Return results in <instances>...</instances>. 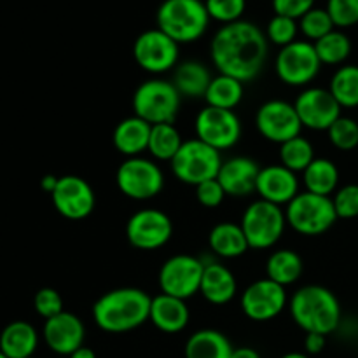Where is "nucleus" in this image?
<instances>
[{"mask_svg": "<svg viewBox=\"0 0 358 358\" xmlns=\"http://www.w3.org/2000/svg\"><path fill=\"white\" fill-rule=\"evenodd\" d=\"M212 62L219 73L241 83L254 80L268 58V37L250 21L222 24L210 44Z\"/></svg>", "mask_w": 358, "mask_h": 358, "instance_id": "1", "label": "nucleus"}, {"mask_svg": "<svg viewBox=\"0 0 358 358\" xmlns=\"http://www.w3.org/2000/svg\"><path fill=\"white\" fill-rule=\"evenodd\" d=\"M152 297L142 289H115L103 294L93 304V320L110 334H122L138 329L150 317Z\"/></svg>", "mask_w": 358, "mask_h": 358, "instance_id": "2", "label": "nucleus"}, {"mask_svg": "<svg viewBox=\"0 0 358 358\" xmlns=\"http://www.w3.org/2000/svg\"><path fill=\"white\" fill-rule=\"evenodd\" d=\"M294 322L306 334H331L341 322V306L334 292L322 285H306L297 290L289 304Z\"/></svg>", "mask_w": 358, "mask_h": 358, "instance_id": "3", "label": "nucleus"}, {"mask_svg": "<svg viewBox=\"0 0 358 358\" xmlns=\"http://www.w3.org/2000/svg\"><path fill=\"white\" fill-rule=\"evenodd\" d=\"M156 21L157 28L180 45L201 38L208 28L210 16L201 0H163Z\"/></svg>", "mask_w": 358, "mask_h": 358, "instance_id": "4", "label": "nucleus"}, {"mask_svg": "<svg viewBox=\"0 0 358 358\" xmlns=\"http://www.w3.org/2000/svg\"><path fill=\"white\" fill-rule=\"evenodd\" d=\"M180 103L182 96L177 87L164 79L145 80L133 94V112L150 126L173 124Z\"/></svg>", "mask_w": 358, "mask_h": 358, "instance_id": "5", "label": "nucleus"}, {"mask_svg": "<svg viewBox=\"0 0 358 358\" xmlns=\"http://www.w3.org/2000/svg\"><path fill=\"white\" fill-rule=\"evenodd\" d=\"M287 224L303 236H318L331 229L338 220L334 201L329 196L299 192L285 210Z\"/></svg>", "mask_w": 358, "mask_h": 358, "instance_id": "6", "label": "nucleus"}, {"mask_svg": "<svg viewBox=\"0 0 358 358\" xmlns=\"http://www.w3.org/2000/svg\"><path fill=\"white\" fill-rule=\"evenodd\" d=\"M219 150L206 145L199 138L185 140L177 156L171 159V171L180 182L187 185H199L206 180H213L222 166Z\"/></svg>", "mask_w": 358, "mask_h": 358, "instance_id": "7", "label": "nucleus"}, {"mask_svg": "<svg viewBox=\"0 0 358 358\" xmlns=\"http://www.w3.org/2000/svg\"><path fill=\"white\" fill-rule=\"evenodd\" d=\"M287 217L278 205L257 199L252 203L241 217V229L254 250H266L278 243L285 231Z\"/></svg>", "mask_w": 358, "mask_h": 358, "instance_id": "8", "label": "nucleus"}, {"mask_svg": "<svg viewBox=\"0 0 358 358\" xmlns=\"http://www.w3.org/2000/svg\"><path fill=\"white\" fill-rule=\"evenodd\" d=\"M115 184L119 191L135 201L152 199L163 191L164 177L161 168L145 157H128L115 171Z\"/></svg>", "mask_w": 358, "mask_h": 358, "instance_id": "9", "label": "nucleus"}, {"mask_svg": "<svg viewBox=\"0 0 358 358\" xmlns=\"http://www.w3.org/2000/svg\"><path fill=\"white\" fill-rule=\"evenodd\" d=\"M322 62L313 42L296 41L280 49L275 69L280 80L287 86L301 87L310 84L320 72Z\"/></svg>", "mask_w": 358, "mask_h": 358, "instance_id": "10", "label": "nucleus"}, {"mask_svg": "<svg viewBox=\"0 0 358 358\" xmlns=\"http://www.w3.org/2000/svg\"><path fill=\"white\" fill-rule=\"evenodd\" d=\"M180 48L159 28L145 30L133 44V58L140 69L149 73H164L178 63Z\"/></svg>", "mask_w": 358, "mask_h": 358, "instance_id": "11", "label": "nucleus"}, {"mask_svg": "<svg viewBox=\"0 0 358 358\" xmlns=\"http://www.w3.org/2000/svg\"><path fill=\"white\" fill-rule=\"evenodd\" d=\"M205 264L194 255H173L159 269L161 292L178 299H189L199 292Z\"/></svg>", "mask_w": 358, "mask_h": 358, "instance_id": "12", "label": "nucleus"}, {"mask_svg": "<svg viewBox=\"0 0 358 358\" xmlns=\"http://www.w3.org/2000/svg\"><path fill=\"white\" fill-rule=\"evenodd\" d=\"M196 135L215 150L231 149L241 138V122L233 110L206 105L196 117Z\"/></svg>", "mask_w": 358, "mask_h": 358, "instance_id": "13", "label": "nucleus"}, {"mask_svg": "<svg viewBox=\"0 0 358 358\" xmlns=\"http://www.w3.org/2000/svg\"><path fill=\"white\" fill-rule=\"evenodd\" d=\"M255 126L266 140L280 145L299 136L303 129L296 107L283 100H269L262 103L255 114Z\"/></svg>", "mask_w": 358, "mask_h": 358, "instance_id": "14", "label": "nucleus"}, {"mask_svg": "<svg viewBox=\"0 0 358 358\" xmlns=\"http://www.w3.org/2000/svg\"><path fill=\"white\" fill-rule=\"evenodd\" d=\"M173 224L170 217L156 208H145L133 213L126 224L128 241L138 250H157L170 241Z\"/></svg>", "mask_w": 358, "mask_h": 358, "instance_id": "15", "label": "nucleus"}, {"mask_svg": "<svg viewBox=\"0 0 358 358\" xmlns=\"http://www.w3.org/2000/svg\"><path fill=\"white\" fill-rule=\"evenodd\" d=\"M56 212L69 220H83L93 213L96 196L93 187L77 175L59 177L58 185L51 194Z\"/></svg>", "mask_w": 358, "mask_h": 358, "instance_id": "16", "label": "nucleus"}, {"mask_svg": "<svg viewBox=\"0 0 358 358\" xmlns=\"http://www.w3.org/2000/svg\"><path fill=\"white\" fill-rule=\"evenodd\" d=\"M240 306L245 317L254 322H269L278 317L287 306L285 287L269 278L254 282L241 294Z\"/></svg>", "mask_w": 358, "mask_h": 358, "instance_id": "17", "label": "nucleus"}, {"mask_svg": "<svg viewBox=\"0 0 358 358\" xmlns=\"http://www.w3.org/2000/svg\"><path fill=\"white\" fill-rule=\"evenodd\" d=\"M297 115L306 128L315 131H327L339 117L341 105L336 101L332 93L324 87H308L296 98Z\"/></svg>", "mask_w": 358, "mask_h": 358, "instance_id": "18", "label": "nucleus"}, {"mask_svg": "<svg viewBox=\"0 0 358 358\" xmlns=\"http://www.w3.org/2000/svg\"><path fill=\"white\" fill-rule=\"evenodd\" d=\"M42 334H44V341L51 348V352L62 357H70L76 350L84 346L86 329L77 315L63 311V313L45 320Z\"/></svg>", "mask_w": 358, "mask_h": 358, "instance_id": "19", "label": "nucleus"}, {"mask_svg": "<svg viewBox=\"0 0 358 358\" xmlns=\"http://www.w3.org/2000/svg\"><path fill=\"white\" fill-rule=\"evenodd\" d=\"M255 192L261 199L273 205H289L299 194V180L289 168L282 164H269L259 171Z\"/></svg>", "mask_w": 358, "mask_h": 358, "instance_id": "20", "label": "nucleus"}, {"mask_svg": "<svg viewBox=\"0 0 358 358\" xmlns=\"http://www.w3.org/2000/svg\"><path fill=\"white\" fill-rule=\"evenodd\" d=\"M259 171H261V168L250 157H231L222 163L217 180L226 191V196L245 198L255 191Z\"/></svg>", "mask_w": 358, "mask_h": 358, "instance_id": "21", "label": "nucleus"}, {"mask_svg": "<svg viewBox=\"0 0 358 358\" xmlns=\"http://www.w3.org/2000/svg\"><path fill=\"white\" fill-rule=\"evenodd\" d=\"M189 317H191V313H189V308L184 299H178V297L168 296L163 292L152 297L149 320L161 332L177 334V332L184 331L189 324Z\"/></svg>", "mask_w": 358, "mask_h": 358, "instance_id": "22", "label": "nucleus"}, {"mask_svg": "<svg viewBox=\"0 0 358 358\" xmlns=\"http://www.w3.org/2000/svg\"><path fill=\"white\" fill-rule=\"evenodd\" d=\"M238 283L233 273L222 264H205L203 271L201 287L199 294L208 301L210 304L222 306V304L231 303L236 296Z\"/></svg>", "mask_w": 358, "mask_h": 358, "instance_id": "23", "label": "nucleus"}, {"mask_svg": "<svg viewBox=\"0 0 358 358\" xmlns=\"http://www.w3.org/2000/svg\"><path fill=\"white\" fill-rule=\"evenodd\" d=\"M152 126L145 122L143 119L126 117L115 126L112 142L117 152H121L126 157H136L149 149V138Z\"/></svg>", "mask_w": 358, "mask_h": 358, "instance_id": "24", "label": "nucleus"}, {"mask_svg": "<svg viewBox=\"0 0 358 358\" xmlns=\"http://www.w3.org/2000/svg\"><path fill=\"white\" fill-rule=\"evenodd\" d=\"M37 345V331L28 322H10L0 334V352L7 358L34 357Z\"/></svg>", "mask_w": 358, "mask_h": 358, "instance_id": "25", "label": "nucleus"}, {"mask_svg": "<svg viewBox=\"0 0 358 358\" xmlns=\"http://www.w3.org/2000/svg\"><path fill=\"white\" fill-rule=\"evenodd\" d=\"M233 352L229 339L213 329L194 332L185 343V358H231Z\"/></svg>", "mask_w": 358, "mask_h": 358, "instance_id": "26", "label": "nucleus"}, {"mask_svg": "<svg viewBox=\"0 0 358 358\" xmlns=\"http://www.w3.org/2000/svg\"><path fill=\"white\" fill-rule=\"evenodd\" d=\"M212 79L210 70L199 62H184L175 66L173 86L180 96L205 98Z\"/></svg>", "mask_w": 358, "mask_h": 358, "instance_id": "27", "label": "nucleus"}, {"mask_svg": "<svg viewBox=\"0 0 358 358\" xmlns=\"http://www.w3.org/2000/svg\"><path fill=\"white\" fill-rule=\"evenodd\" d=\"M210 248L224 259H236L248 250V241L241 226L233 222H220L210 231Z\"/></svg>", "mask_w": 358, "mask_h": 358, "instance_id": "28", "label": "nucleus"}, {"mask_svg": "<svg viewBox=\"0 0 358 358\" xmlns=\"http://www.w3.org/2000/svg\"><path fill=\"white\" fill-rule=\"evenodd\" d=\"M243 83L234 77L224 76L219 73L217 77H213L212 83H210L208 91L205 94L206 105L217 108H226V110H233L243 100Z\"/></svg>", "mask_w": 358, "mask_h": 358, "instance_id": "29", "label": "nucleus"}, {"mask_svg": "<svg viewBox=\"0 0 358 358\" xmlns=\"http://www.w3.org/2000/svg\"><path fill=\"white\" fill-rule=\"evenodd\" d=\"M304 185L308 192H313L318 196H329L338 189L339 171L338 166L331 159H313V163L303 171Z\"/></svg>", "mask_w": 358, "mask_h": 358, "instance_id": "30", "label": "nucleus"}, {"mask_svg": "<svg viewBox=\"0 0 358 358\" xmlns=\"http://www.w3.org/2000/svg\"><path fill=\"white\" fill-rule=\"evenodd\" d=\"M266 273L278 285H292L303 275V259L292 250H276L269 255Z\"/></svg>", "mask_w": 358, "mask_h": 358, "instance_id": "31", "label": "nucleus"}, {"mask_svg": "<svg viewBox=\"0 0 358 358\" xmlns=\"http://www.w3.org/2000/svg\"><path fill=\"white\" fill-rule=\"evenodd\" d=\"M329 91L339 105L346 108L358 107V66L343 65L332 76Z\"/></svg>", "mask_w": 358, "mask_h": 358, "instance_id": "32", "label": "nucleus"}, {"mask_svg": "<svg viewBox=\"0 0 358 358\" xmlns=\"http://www.w3.org/2000/svg\"><path fill=\"white\" fill-rule=\"evenodd\" d=\"M182 140L180 131L175 128V124H154L150 129L149 138V152L159 161H170L177 156L180 150Z\"/></svg>", "mask_w": 358, "mask_h": 358, "instance_id": "33", "label": "nucleus"}, {"mask_svg": "<svg viewBox=\"0 0 358 358\" xmlns=\"http://www.w3.org/2000/svg\"><path fill=\"white\" fill-rule=\"evenodd\" d=\"M313 45L322 65H341L352 55V41L341 30H332Z\"/></svg>", "mask_w": 358, "mask_h": 358, "instance_id": "34", "label": "nucleus"}, {"mask_svg": "<svg viewBox=\"0 0 358 358\" xmlns=\"http://www.w3.org/2000/svg\"><path fill=\"white\" fill-rule=\"evenodd\" d=\"M315 159L313 145L304 136H296L289 142L280 145V161L282 166L289 168L290 171H304Z\"/></svg>", "mask_w": 358, "mask_h": 358, "instance_id": "35", "label": "nucleus"}, {"mask_svg": "<svg viewBox=\"0 0 358 358\" xmlns=\"http://www.w3.org/2000/svg\"><path fill=\"white\" fill-rule=\"evenodd\" d=\"M299 30L303 31L304 37L317 42L320 41L322 37H325L327 34H331L332 30H336V27L332 17L329 16L327 9L313 7V9L308 10V13L299 20Z\"/></svg>", "mask_w": 358, "mask_h": 358, "instance_id": "36", "label": "nucleus"}, {"mask_svg": "<svg viewBox=\"0 0 358 358\" xmlns=\"http://www.w3.org/2000/svg\"><path fill=\"white\" fill-rule=\"evenodd\" d=\"M297 31H299V23L296 20L275 14L266 27V37L271 44L285 48V45L296 42Z\"/></svg>", "mask_w": 358, "mask_h": 358, "instance_id": "37", "label": "nucleus"}, {"mask_svg": "<svg viewBox=\"0 0 358 358\" xmlns=\"http://www.w3.org/2000/svg\"><path fill=\"white\" fill-rule=\"evenodd\" d=\"M329 140L339 150H352L358 147V122L352 117H339L327 129Z\"/></svg>", "mask_w": 358, "mask_h": 358, "instance_id": "38", "label": "nucleus"}, {"mask_svg": "<svg viewBox=\"0 0 358 358\" xmlns=\"http://www.w3.org/2000/svg\"><path fill=\"white\" fill-rule=\"evenodd\" d=\"M205 6L210 20L229 24L241 20L245 9H247V0H206Z\"/></svg>", "mask_w": 358, "mask_h": 358, "instance_id": "39", "label": "nucleus"}, {"mask_svg": "<svg viewBox=\"0 0 358 358\" xmlns=\"http://www.w3.org/2000/svg\"><path fill=\"white\" fill-rule=\"evenodd\" d=\"M327 13L334 27L350 28L358 24V0H327Z\"/></svg>", "mask_w": 358, "mask_h": 358, "instance_id": "40", "label": "nucleus"}, {"mask_svg": "<svg viewBox=\"0 0 358 358\" xmlns=\"http://www.w3.org/2000/svg\"><path fill=\"white\" fill-rule=\"evenodd\" d=\"M34 308L42 318L49 320V318L63 313V299L58 290L51 289V287H44V289L35 294Z\"/></svg>", "mask_w": 358, "mask_h": 358, "instance_id": "41", "label": "nucleus"}, {"mask_svg": "<svg viewBox=\"0 0 358 358\" xmlns=\"http://www.w3.org/2000/svg\"><path fill=\"white\" fill-rule=\"evenodd\" d=\"M334 208L338 219H355L358 217V185L348 184L334 194Z\"/></svg>", "mask_w": 358, "mask_h": 358, "instance_id": "42", "label": "nucleus"}, {"mask_svg": "<svg viewBox=\"0 0 358 358\" xmlns=\"http://www.w3.org/2000/svg\"><path fill=\"white\" fill-rule=\"evenodd\" d=\"M196 198H198L199 205H203L205 208H217L226 198V191L222 189L220 182L213 178V180H206L196 185Z\"/></svg>", "mask_w": 358, "mask_h": 358, "instance_id": "43", "label": "nucleus"}, {"mask_svg": "<svg viewBox=\"0 0 358 358\" xmlns=\"http://www.w3.org/2000/svg\"><path fill=\"white\" fill-rule=\"evenodd\" d=\"M271 6L275 14L280 16L292 17V20H301L308 10L315 7V0H271Z\"/></svg>", "mask_w": 358, "mask_h": 358, "instance_id": "44", "label": "nucleus"}, {"mask_svg": "<svg viewBox=\"0 0 358 358\" xmlns=\"http://www.w3.org/2000/svg\"><path fill=\"white\" fill-rule=\"evenodd\" d=\"M304 348H306V353H310V355H318L325 348V336L310 332L306 339H304Z\"/></svg>", "mask_w": 358, "mask_h": 358, "instance_id": "45", "label": "nucleus"}, {"mask_svg": "<svg viewBox=\"0 0 358 358\" xmlns=\"http://www.w3.org/2000/svg\"><path fill=\"white\" fill-rule=\"evenodd\" d=\"M58 180L59 177H55V175H45V177L41 180V187L44 189L45 192H49V194H52V191H55L56 185H58Z\"/></svg>", "mask_w": 358, "mask_h": 358, "instance_id": "46", "label": "nucleus"}, {"mask_svg": "<svg viewBox=\"0 0 358 358\" xmlns=\"http://www.w3.org/2000/svg\"><path fill=\"white\" fill-rule=\"evenodd\" d=\"M231 358H261L254 348H247V346H241V348H234L233 357Z\"/></svg>", "mask_w": 358, "mask_h": 358, "instance_id": "47", "label": "nucleus"}, {"mask_svg": "<svg viewBox=\"0 0 358 358\" xmlns=\"http://www.w3.org/2000/svg\"><path fill=\"white\" fill-rule=\"evenodd\" d=\"M69 358H96V353L91 348H87V346H80V348L76 350Z\"/></svg>", "mask_w": 358, "mask_h": 358, "instance_id": "48", "label": "nucleus"}, {"mask_svg": "<svg viewBox=\"0 0 358 358\" xmlns=\"http://www.w3.org/2000/svg\"><path fill=\"white\" fill-rule=\"evenodd\" d=\"M282 358H310L306 353H299V352H294V353H287Z\"/></svg>", "mask_w": 358, "mask_h": 358, "instance_id": "49", "label": "nucleus"}, {"mask_svg": "<svg viewBox=\"0 0 358 358\" xmlns=\"http://www.w3.org/2000/svg\"><path fill=\"white\" fill-rule=\"evenodd\" d=\"M0 358H7V357H6V355H3V353H2V352H0Z\"/></svg>", "mask_w": 358, "mask_h": 358, "instance_id": "50", "label": "nucleus"}, {"mask_svg": "<svg viewBox=\"0 0 358 358\" xmlns=\"http://www.w3.org/2000/svg\"><path fill=\"white\" fill-rule=\"evenodd\" d=\"M28 358H34V357H28Z\"/></svg>", "mask_w": 358, "mask_h": 358, "instance_id": "51", "label": "nucleus"}]
</instances>
